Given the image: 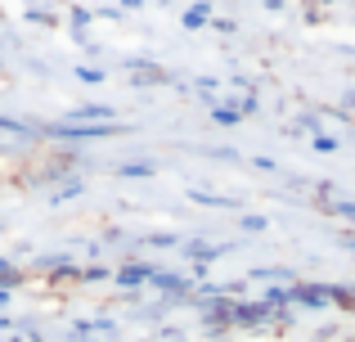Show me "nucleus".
Masks as SVG:
<instances>
[]
</instances>
